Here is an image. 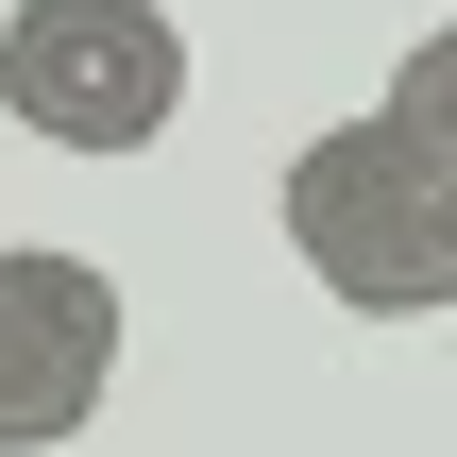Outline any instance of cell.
<instances>
[{
  "instance_id": "1",
  "label": "cell",
  "mask_w": 457,
  "mask_h": 457,
  "mask_svg": "<svg viewBox=\"0 0 457 457\" xmlns=\"http://www.w3.org/2000/svg\"><path fill=\"white\" fill-rule=\"evenodd\" d=\"M271 220H288V254H305L322 305H356V322H457V153H424L390 102L322 119L271 170Z\"/></svg>"
},
{
  "instance_id": "2",
  "label": "cell",
  "mask_w": 457,
  "mask_h": 457,
  "mask_svg": "<svg viewBox=\"0 0 457 457\" xmlns=\"http://www.w3.org/2000/svg\"><path fill=\"white\" fill-rule=\"evenodd\" d=\"M0 119L51 153H153L187 119V17L170 0H17L0 17Z\"/></svg>"
},
{
  "instance_id": "3",
  "label": "cell",
  "mask_w": 457,
  "mask_h": 457,
  "mask_svg": "<svg viewBox=\"0 0 457 457\" xmlns=\"http://www.w3.org/2000/svg\"><path fill=\"white\" fill-rule=\"evenodd\" d=\"M119 339H136V305H119V271H102V254L0 237V457L85 441V424H102V390H119Z\"/></svg>"
},
{
  "instance_id": "4",
  "label": "cell",
  "mask_w": 457,
  "mask_h": 457,
  "mask_svg": "<svg viewBox=\"0 0 457 457\" xmlns=\"http://www.w3.org/2000/svg\"><path fill=\"white\" fill-rule=\"evenodd\" d=\"M373 102H390L424 153H457V17H424V34L390 51V85H373Z\"/></svg>"
}]
</instances>
